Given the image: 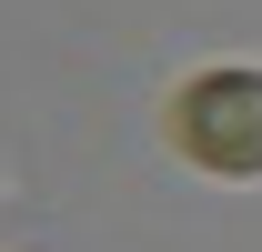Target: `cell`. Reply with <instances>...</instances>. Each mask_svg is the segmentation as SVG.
<instances>
[{
    "label": "cell",
    "mask_w": 262,
    "mask_h": 252,
    "mask_svg": "<svg viewBox=\"0 0 262 252\" xmlns=\"http://www.w3.org/2000/svg\"><path fill=\"white\" fill-rule=\"evenodd\" d=\"M162 131H171V152L192 172L262 182V71H202V81H182Z\"/></svg>",
    "instance_id": "1"
}]
</instances>
